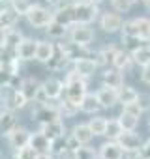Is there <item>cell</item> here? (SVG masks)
<instances>
[{"mask_svg":"<svg viewBox=\"0 0 150 159\" xmlns=\"http://www.w3.org/2000/svg\"><path fill=\"white\" fill-rule=\"evenodd\" d=\"M38 155H40V152L32 144H26V146L15 150V157L17 159H38Z\"/></svg>","mask_w":150,"mask_h":159,"instance_id":"cell-37","label":"cell"},{"mask_svg":"<svg viewBox=\"0 0 150 159\" xmlns=\"http://www.w3.org/2000/svg\"><path fill=\"white\" fill-rule=\"evenodd\" d=\"M135 23H137L139 38H141V39H144V41H148V38H150V19L139 17V19H135Z\"/></svg>","mask_w":150,"mask_h":159,"instance_id":"cell-38","label":"cell"},{"mask_svg":"<svg viewBox=\"0 0 150 159\" xmlns=\"http://www.w3.org/2000/svg\"><path fill=\"white\" fill-rule=\"evenodd\" d=\"M143 2H144V6H146V10L150 11V0H143Z\"/></svg>","mask_w":150,"mask_h":159,"instance_id":"cell-48","label":"cell"},{"mask_svg":"<svg viewBox=\"0 0 150 159\" xmlns=\"http://www.w3.org/2000/svg\"><path fill=\"white\" fill-rule=\"evenodd\" d=\"M87 2H92V4H100L101 0H87Z\"/></svg>","mask_w":150,"mask_h":159,"instance_id":"cell-49","label":"cell"},{"mask_svg":"<svg viewBox=\"0 0 150 159\" xmlns=\"http://www.w3.org/2000/svg\"><path fill=\"white\" fill-rule=\"evenodd\" d=\"M41 84H43V83H40L38 79L26 77V79H23V83H21V88H19V90L25 94V98H26L28 101H36L40 90H41Z\"/></svg>","mask_w":150,"mask_h":159,"instance_id":"cell-15","label":"cell"},{"mask_svg":"<svg viewBox=\"0 0 150 159\" xmlns=\"http://www.w3.org/2000/svg\"><path fill=\"white\" fill-rule=\"evenodd\" d=\"M68 28H69V26H66V25H62V23H58V21H53L45 30H47V34H49L51 38H64V36L68 34Z\"/></svg>","mask_w":150,"mask_h":159,"instance_id":"cell-35","label":"cell"},{"mask_svg":"<svg viewBox=\"0 0 150 159\" xmlns=\"http://www.w3.org/2000/svg\"><path fill=\"white\" fill-rule=\"evenodd\" d=\"M4 92H2V103H4V109H10V111H17V109H23L26 107V103H30L25 94L17 88H12V86H2Z\"/></svg>","mask_w":150,"mask_h":159,"instance_id":"cell-6","label":"cell"},{"mask_svg":"<svg viewBox=\"0 0 150 159\" xmlns=\"http://www.w3.org/2000/svg\"><path fill=\"white\" fill-rule=\"evenodd\" d=\"M124 148L120 146L118 140H109L100 146V157L101 159H122L124 157Z\"/></svg>","mask_w":150,"mask_h":159,"instance_id":"cell-14","label":"cell"},{"mask_svg":"<svg viewBox=\"0 0 150 159\" xmlns=\"http://www.w3.org/2000/svg\"><path fill=\"white\" fill-rule=\"evenodd\" d=\"M100 109H103V107L98 99V94H87L85 99L81 101V111L87 112V114H96Z\"/></svg>","mask_w":150,"mask_h":159,"instance_id":"cell-26","label":"cell"},{"mask_svg":"<svg viewBox=\"0 0 150 159\" xmlns=\"http://www.w3.org/2000/svg\"><path fill=\"white\" fill-rule=\"evenodd\" d=\"M124 109L126 111H129V112H133V114H137V116H141L144 111H143V107L137 103V101H133V103H129V105H124Z\"/></svg>","mask_w":150,"mask_h":159,"instance_id":"cell-42","label":"cell"},{"mask_svg":"<svg viewBox=\"0 0 150 159\" xmlns=\"http://www.w3.org/2000/svg\"><path fill=\"white\" fill-rule=\"evenodd\" d=\"M135 2H143V0H133V4H135Z\"/></svg>","mask_w":150,"mask_h":159,"instance_id":"cell-50","label":"cell"},{"mask_svg":"<svg viewBox=\"0 0 150 159\" xmlns=\"http://www.w3.org/2000/svg\"><path fill=\"white\" fill-rule=\"evenodd\" d=\"M118 142H120V146L124 148V152H126V153L139 152V150L143 148V144H144V142L141 140V137H139L135 131H124V133L120 135Z\"/></svg>","mask_w":150,"mask_h":159,"instance_id":"cell-8","label":"cell"},{"mask_svg":"<svg viewBox=\"0 0 150 159\" xmlns=\"http://www.w3.org/2000/svg\"><path fill=\"white\" fill-rule=\"evenodd\" d=\"M148 125H150V122H148Z\"/></svg>","mask_w":150,"mask_h":159,"instance_id":"cell-52","label":"cell"},{"mask_svg":"<svg viewBox=\"0 0 150 159\" xmlns=\"http://www.w3.org/2000/svg\"><path fill=\"white\" fill-rule=\"evenodd\" d=\"M131 56H133V62H135L137 66H141V67L148 66V64H150V45L139 47L135 52H131Z\"/></svg>","mask_w":150,"mask_h":159,"instance_id":"cell-30","label":"cell"},{"mask_svg":"<svg viewBox=\"0 0 150 159\" xmlns=\"http://www.w3.org/2000/svg\"><path fill=\"white\" fill-rule=\"evenodd\" d=\"M23 34L15 28H2V51L4 49H17L23 41Z\"/></svg>","mask_w":150,"mask_h":159,"instance_id":"cell-17","label":"cell"},{"mask_svg":"<svg viewBox=\"0 0 150 159\" xmlns=\"http://www.w3.org/2000/svg\"><path fill=\"white\" fill-rule=\"evenodd\" d=\"M30 144H32L38 152H51L53 146H54V140H51L43 131H40V133H32Z\"/></svg>","mask_w":150,"mask_h":159,"instance_id":"cell-23","label":"cell"},{"mask_svg":"<svg viewBox=\"0 0 150 159\" xmlns=\"http://www.w3.org/2000/svg\"><path fill=\"white\" fill-rule=\"evenodd\" d=\"M118 120H120V124H122V127L126 131H135V127L139 124V116L133 114V112H129V111H126V109L122 111V114L118 116Z\"/></svg>","mask_w":150,"mask_h":159,"instance_id":"cell-29","label":"cell"},{"mask_svg":"<svg viewBox=\"0 0 150 159\" xmlns=\"http://www.w3.org/2000/svg\"><path fill=\"white\" fill-rule=\"evenodd\" d=\"M116 52H118V51H116L113 45H111V47L107 45V47H103L101 51H98V52L94 54V56H96L94 60L98 62V66H109V64L113 66V64H115V56H116Z\"/></svg>","mask_w":150,"mask_h":159,"instance_id":"cell-25","label":"cell"},{"mask_svg":"<svg viewBox=\"0 0 150 159\" xmlns=\"http://www.w3.org/2000/svg\"><path fill=\"white\" fill-rule=\"evenodd\" d=\"M69 39L77 45L88 47V43L94 41V30L87 23H75L69 26Z\"/></svg>","mask_w":150,"mask_h":159,"instance_id":"cell-5","label":"cell"},{"mask_svg":"<svg viewBox=\"0 0 150 159\" xmlns=\"http://www.w3.org/2000/svg\"><path fill=\"white\" fill-rule=\"evenodd\" d=\"M122 25H124V21H122V17L118 15V13H103L101 15V19H100V26H101V30L103 32H107V34H113V32H118V30H122Z\"/></svg>","mask_w":150,"mask_h":159,"instance_id":"cell-12","label":"cell"},{"mask_svg":"<svg viewBox=\"0 0 150 159\" xmlns=\"http://www.w3.org/2000/svg\"><path fill=\"white\" fill-rule=\"evenodd\" d=\"M41 131L51 139V140H60L62 137H64V133H66V125H64V122L62 120H54V122H49V124H43L41 125Z\"/></svg>","mask_w":150,"mask_h":159,"instance_id":"cell-20","label":"cell"},{"mask_svg":"<svg viewBox=\"0 0 150 159\" xmlns=\"http://www.w3.org/2000/svg\"><path fill=\"white\" fill-rule=\"evenodd\" d=\"M122 43H124V49H126V51L135 52L139 47H143L144 39H141L139 36H122Z\"/></svg>","mask_w":150,"mask_h":159,"instance_id":"cell-36","label":"cell"},{"mask_svg":"<svg viewBox=\"0 0 150 159\" xmlns=\"http://www.w3.org/2000/svg\"><path fill=\"white\" fill-rule=\"evenodd\" d=\"M38 159H53V157H51V153H49V152H40Z\"/></svg>","mask_w":150,"mask_h":159,"instance_id":"cell-47","label":"cell"},{"mask_svg":"<svg viewBox=\"0 0 150 159\" xmlns=\"http://www.w3.org/2000/svg\"><path fill=\"white\" fill-rule=\"evenodd\" d=\"M68 62H71V58L68 56V52H66V49H64V43H58V45L54 47L53 58L47 62V67H49L51 71H60V69H64V67L68 66Z\"/></svg>","mask_w":150,"mask_h":159,"instance_id":"cell-9","label":"cell"},{"mask_svg":"<svg viewBox=\"0 0 150 159\" xmlns=\"http://www.w3.org/2000/svg\"><path fill=\"white\" fill-rule=\"evenodd\" d=\"M66 90V84L58 79H47V81L41 84V90L36 98V101L40 103H49V101H54L62 96V92Z\"/></svg>","mask_w":150,"mask_h":159,"instance_id":"cell-2","label":"cell"},{"mask_svg":"<svg viewBox=\"0 0 150 159\" xmlns=\"http://www.w3.org/2000/svg\"><path fill=\"white\" fill-rule=\"evenodd\" d=\"M137 99H139V92L135 88H131V86H120L118 88V103L129 105V103H133Z\"/></svg>","mask_w":150,"mask_h":159,"instance_id":"cell-28","label":"cell"},{"mask_svg":"<svg viewBox=\"0 0 150 159\" xmlns=\"http://www.w3.org/2000/svg\"><path fill=\"white\" fill-rule=\"evenodd\" d=\"M148 43H150V38H148Z\"/></svg>","mask_w":150,"mask_h":159,"instance_id":"cell-51","label":"cell"},{"mask_svg":"<svg viewBox=\"0 0 150 159\" xmlns=\"http://www.w3.org/2000/svg\"><path fill=\"white\" fill-rule=\"evenodd\" d=\"M58 111H60V116L62 118H69V116H73L75 112H79L81 111V107L77 105V103H73V101H69L68 98L64 99V101H58Z\"/></svg>","mask_w":150,"mask_h":159,"instance_id":"cell-31","label":"cell"},{"mask_svg":"<svg viewBox=\"0 0 150 159\" xmlns=\"http://www.w3.org/2000/svg\"><path fill=\"white\" fill-rule=\"evenodd\" d=\"M107 118H103V116H94V118H90V122H88V125H90V129L94 131V135H105L107 133Z\"/></svg>","mask_w":150,"mask_h":159,"instance_id":"cell-33","label":"cell"},{"mask_svg":"<svg viewBox=\"0 0 150 159\" xmlns=\"http://www.w3.org/2000/svg\"><path fill=\"white\" fill-rule=\"evenodd\" d=\"M54 43H49V41H38V52H36V60L41 62V64H47L53 54H54Z\"/></svg>","mask_w":150,"mask_h":159,"instance_id":"cell-24","label":"cell"},{"mask_svg":"<svg viewBox=\"0 0 150 159\" xmlns=\"http://www.w3.org/2000/svg\"><path fill=\"white\" fill-rule=\"evenodd\" d=\"M10 4L15 8V11H17L19 15H26V13L30 11V8L34 6L30 0H10Z\"/></svg>","mask_w":150,"mask_h":159,"instance_id":"cell-39","label":"cell"},{"mask_svg":"<svg viewBox=\"0 0 150 159\" xmlns=\"http://www.w3.org/2000/svg\"><path fill=\"white\" fill-rule=\"evenodd\" d=\"M32 118L43 125V124L60 120L62 116H60V111H58L56 105H49V103H40V101H36V107L32 109Z\"/></svg>","mask_w":150,"mask_h":159,"instance_id":"cell-4","label":"cell"},{"mask_svg":"<svg viewBox=\"0 0 150 159\" xmlns=\"http://www.w3.org/2000/svg\"><path fill=\"white\" fill-rule=\"evenodd\" d=\"M87 94V79L75 69L69 71L66 75V98L81 107V101L85 99Z\"/></svg>","mask_w":150,"mask_h":159,"instance_id":"cell-1","label":"cell"},{"mask_svg":"<svg viewBox=\"0 0 150 159\" xmlns=\"http://www.w3.org/2000/svg\"><path fill=\"white\" fill-rule=\"evenodd\" d=\"M98 4L87 2V0H79L75 2V23H87L90 25L98 17Z\"/></svg>","mask_w":150,"mask_h":159,"instance_id":"cell-7","label":"cell"},{"mask_svg":"<svg viewBox=\"0 0 150 159\" xmlns=\"http://www.w3.org/2000/svg\"><path fill=\"white\" fill-rule=\"evenodd\" d=\"M96 94H98V99H100V103H101L103 109L115 107L118 103V88H111V86L103 84V88H100Z\"/></svg>","mask_w":150,"mask_h":159,"instance_id":"cell-16","label":"cell"},{"mask_svg":"<svg viewBox=\"0 0 150 159\" xmlns=\"http://www.w3.org/2000/svg\"><path fill=\"white\" fill-rule=\"evenodd\" d=\"M103 84H107V86H111V88H120V86H124V75H122V69H118V67H111V69H107L105 73H103Z\"/></svg>","mask_w":150,"mask_h":159,"instance_id":"cell-22","label":"cell"},{"mask_svg":"<svg viewBox=\"0 0 150 159\" xmlns=\"http://www.w3.org/2000/svg\"><path fill=\"white\" fill-rule=\"evenodd\" d=\"M111 6H113L115 11H118V13H126V11L131 10L133 0H111Z\"/></svg>","mask_w":150,"mask_h":159,"instance_id":"cell-41","label":"cell"},{"mask_svg":"<svg viewBox=\"0 0 150 159\" xmlns=\"http://www.w3.org/2000/svg\"><path fill=\"white\" fill-rule=\"evenodd\" d=\"M131 62H133L131 52L124 49V51H118V52H116V56H115V64H113V66H115V67H118V69H126Z\"/></svg>","mask_w":150,"mask_h":159,"instance_id":"cell-34","label":"cell"},{"mask_svg":"<svg viewBox=\"0 0 150 159\" xmlns=\"http://www.w3.org/2000/svg\"><path fill=\"white\" fill-rule=\"evenodd\" d=\"M96 67H98V62H96L94 58H90V56H85V58H79V60L73 62V69L79 71L85 79L92 77L94 71H96Z\"/></svg>","mask_w":150,"mask_h":159,"instance_id":"cell-18","label":"cell"},{"mask_svg":"<svg viewBox=\"0 0 150 159\" xmlns=\"http://www.w3.org/2000/svg\"><path fill=\"white\" fill-rule=\"evenodd\" d=\"M73 155H75V159H96V152L92 148L85 146V144H81L77 150H75Z\"/></svg>","mask_w":150,"mask_h":159,"instance_id":"cell-40","label":"cell"},{"mask_svg":"<svg viewBox=\"0 0 150 159\" xmlns=\"http://www.w3.org/2000/svg\"><path fill=\"white\" fill-rule=\"evenodd\" d=\"M25 17H26V21H28L34 28H47V26L54 21V13L49 11V10L43 8V6H38V4H34V6L30 8V11H28Z\"/></svg>","mask_w":150,"mask_h":159,"instance_id":"cell-3","label":"cell"},{"mask_svg":"<svg viewBox=\"0 0 150 159\" xmlns=\"http://www.w3.org/2000/svg\"><path fill=\"white\" fill-rule=\"evenodd\" d=\"M137 103L143 107V111H146V109L150 107V98H148L146 94H139V99H137Z\"/></svg>","mask_w":150,"mask_h":159,"instance_id":"cell-43","label":"cell"},{"mask_svg":"<svg viewBox=\"0 0 150 159\" xmlns=\"http://www.w3.org/2000/svg\"><path fill=\"white\" fill-rule=\"evenodd\" d=\"M71 135L77 139L81 144H88V142L92 140V137H94V131L90 129L88 124H79V125H75V127H73Z\"/></svg>","mask_w":150,"mask_h":159,"instance_id":"cell-27","label":"cell"},{"mask_svg":"<svg viewBox=\"0 0 150 159\" xmlns=\"http://www.w3.org/2000/svg\"><path fill=\"white\" fill-rule=\"evenodd\" d=\"M128 159H148V157H146V155H143V153H141V150H139V152L129 153V157H128Z\"/></svg>","mask_w":150,"mask_h":159,"instance_id":"cell-46","label":"cell"},{"mask_svg":"<svg viewBox=\"0 0 150 159\" xmlns=\"http://www.w3.org/2000/svg\"><path fill=\"white\" fill-rule=\"evenodd\" d=\"M124 131H126V129L122 127V124H120L118 118H116V120H109V122H107V133H105V137H109L111 140H118Z\"/></svg>","mask_w":150,"mask_h":159,"instance_id":"cell-32","label":"cell"},{"mask_svg":"<svg viewBox=\"0 0 150 159\" xmlns=\"http://www.w3.org/2000/svg\"><path fill=\"white\" fill-rule=\"evenodd\" d=\"M36 52H38V41L30 39V38H25L19 47L15 49V54L19 56V60L23 62H28V60H36Z\"/></svg>","mask_w":150,"mask_h":159,"instance_id":"cell-10","label":"cell"},{"mask_svg":"<svg viewBox=\"0 0 150 159\" xmlns=\"http://www.w3.org/2000/svg\"><path fill=\"white\" fill-rule=\"evenodd\" d=\"M19 13L15 11V8L12 4H2V11H0V26L2 28H13L15 23L19 21Z\"/></svg>","mask_w":150,"mask_h":159,"instance_id":"cell-19","label":"cell"},{"mask_svg":"<svg viewBox=\"0 0 150 159\" xmlns=\"http://www.w3.org/2000/svg\"><path fill=\"white\" fill-rule=\"evenodd\" d=\"M0 129H2V135H6V137L13 129H17V120H15L13 111L2 107V112H0Z\"/></svg>","mask_w":150,"mask_h":159,"instance_id":"cell-21","label":"cell"},{"mask_svg":"<svg viewBox=\"0 0 150 159\" xmlns=\"http://www.w3.org/2000/svg\"><path fill=\"white\" fill-rule=\"evenodd\" d=\"M54 21L66 25V26H71L75 25V2L71 4H60L54 11Z\"/></svg>","mask_w":150,"mask_h":159,"instance_id":"cell-11","label":"cell"},{"mask_svg":"<svg viewBox=\"0 0 150 159\" xmlns=\"http://www.w3.org/2000/svg\"><path fill=\"white\" fill-rule=\"evenodd\" d=\"M143 71H141V79H143V83H146V84H150V64L148 66H144V67H141Z\"/></svg>","mask_w":150,"mask_h":159,"instance_id":"cell-44","label":"cell"},{"mask_svg":"<svg viewBox=\"0 0 150 159\" xmlns=\"http://www.w3.org/2000/svg\"><path fill=\"white\" fill-rule=\"evenodd\" d=\"M141 153H143V155H146V157L150 159V139H148V140L143 144V148H141Z\"/></svg>","mask_w":150,"mask_h":159,"instance_id":"cell-45","label":"cell"},{"mask_svg":"<svg viewBox=\"0 0 150 159\" xmlns=\"http://www.w3.org/2000/svg\"><path fill=\"white\" fill-rule=\"evenodd\" d=\"M30 139H32V133L26 131L25 127H17V129H13V131L8 135V142H10V146H12L13 150H19V148H23V146L30 144Z\"/></svg>","mask_w":150,"mask_h":159,"instance_id":"cell-13","label":"cell"}]
</instances>
